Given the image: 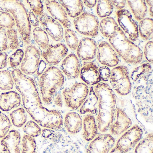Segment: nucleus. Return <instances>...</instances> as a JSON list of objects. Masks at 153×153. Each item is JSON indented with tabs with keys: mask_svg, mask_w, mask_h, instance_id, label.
I'll use <instances>...</instances> for the list:
<instances>
[{
	"mask_svg": "<svg viewBox=\"0 0 153 153\" xmlns=\"http://www.w3.org/2000/svg\"><path fill=\"white\" fill-rule=\"evenodd\" d=\"M94 90L98 99L97 127L102 133L110 130L117 108L116 97L111 87L105 83L97 85Z\"/></svg>",
	"mask_w": 153,
	"mask_h": 153,
	"instance_id": "nucleus-1",
	"label": "nucleus"
},
{
	"mask_svg": "<svg viewBox=\"0 0 153 153\" xmlns=\"http://www.w3.org/2000/svg\"><path fill=\"white\" fill-rule=\"evenodd\" d=\"M11 75L16 88L22 96L23 105L26 111L29 114L42 108L43 106L34 79L24 74L19 69H14Z\"/></svg>",
	"mask_w": 153,
	"mask_h": 153,
	"instance_id": "nucleus-2",
	"label": "nucleus"
},
{
	"mask_svg": "<svg viewBox=\"0 0 153 153\" xmlns=\"http://www.w3.org/2000/svg\"><path fill=\"white\" fill-rule=\"evenodd\" d=\"M109 40L114 51L127 63L136 65L142 61L143 54L141 49L128 38L120 27Z\"/></svg>",
	"mask_w": 153,
	"mask_h": 153,
	"instance_id": "nucleus-3",
	"label": "nucleus"
},
{
	"mask_svg": "<svg viewBox=\"0 0 153 153\" xmlns=\"http://www.w3.org/2000/svg\"><path fill=\"white\" fill-rule=\"evenodd\" d=\"M0 11L8 12L13 15L19 34L25 43H30L31 26L28 15L24 4L20 1H0Z\"/></svg>",
	"mask_w": 153,
	"mask_h": 153,
	"instance_id": "nucleus-4",
	"label": "nucleus"
},
{
	"mask_svg": "<svg viewBox=\"0 0 153 153\" xmlns=\"http://www.w3.org/2000/svg\"><path fill=\"white\" fill-rule=\"evenodd\" d=\"M64 81L62 72L56 67H49L43 72L40 76L39 86L45 103H51L54 95L64 85Z\"/></svg>",
	"mask_w": 153,
	"mask_h": 153,
	"instance_id": "nucleus-5",
	"label": "nucleus"
},
{
	"mask_svg": "<svg viewBox=\"0 0 153 153\" xmlns=\"http://www.w3.org/2000/svg\"><path fill=\"white\" fill-rule=\"evenodd\" d=\"M29 115L36 123L44 128L58 130L63 127V117L57 110H48L45 107Z\"/></svg>",
	"mask_w": 153,
	"mask_h": 153,
	"instance_id": "nucleus-6",
	"label": "nucleus"
},
{
	"mask_svg": "<svg viewBox=\"0 0 153 153\" xmlns=\"http://www.w3.org/2000/svg\"><path fill=\"white\" fill-rule=\"evenodd\" d=\"M87 85L83 83H77L71 87L67 88L62 92L66 105L76 110L81 107L89 93Z\"/></svg>",
	"mask_w": 153,
	"mask_h": 153,
	"instance_id": "nucleus-7",
	"label": "nucleus"
},
{
	"mask_svg": "<svg viewBox=\"0 0 153 153\" xmlns=\"http://www.w3.org/2000/svg\"><path fill=\"white\" fill-rule=\"evenodd\" d=\"M110 79L112 87L119 94L127 95L131 92L132 85L128 68L125 66L114 68L111 71Z\"/></svg>",
	"mask_w": 153,
	"mask_h": 153,
	"instance_id": "nucleus-8",
	"label": "nucleus"
},
{
	"mask_svg": "<svg viewBox=\"0 0 153 153\" xmlns=\"http://www.w3.org/2000/svg\"><path fill=\"white\" fill-rule=\"evenodd\" d=\"M76 30L81 34L90 37L98 35L99 23L94 15L84 12L73 20Z\"/></svg>",
	"mask_w": 153,
	"mask_h": 153,
	"instance_id": "nucleus-9",
	"label": "nucleus"
},
{
	"mask_svg": "<svg viewBox=\"0 0 153 153\" xmlns=\"http://www.w3.org/2000/svg\"><path fill=\"white\" fill-rule=\"evenodd\" d=\"M116 15L121 30L131 41L136 42L138 38V27L130 12L127 10L123 9L118 10Z\"/></svg>",
	"mask_w": 153,
	"mask_h": 153,
	"instance_id": "nucleus-10",
	"label": "nucleus"
},
{
	"mask_svg": "<svg viewBox=\"0 0 153 153\" xmlns=\"http://www.w3.org/2000/svg\"><path fill=\"white\" fill-rule=\"evenodd\" d=\"M143 133V130L140 127L134 125L122 135L117 141L115 147L125 153H128L140 141Z\"/></svg>",
	"mask_w": 153,
	"mask_h": 153,
	"instance_id": "nucleus-11",
	"label": "nucleus"
},
{
	"mask_svg": "<svg viewBox=\"0 0 153 153\" xmlns=\"http://www.w3.org/2000/svg\"><path fill=\"white\" fill-rule=\"evenodd\" d=\"M41 58V52L33 45L26 48L25 55L21 63V71L25 75H32L37 71Z\"/></svg>",
	"mask_w": 153,
	"mask_h": 153,
	"instance_id": "nucleus-12",
	"label": "nucleus"
},
{
	"mask_svg": "<svg viewBox=\"0 0 153 153\" xmlns=\"http://www.w3.org/2000/svg\"><path fill=\"white\" fill-rule=\"evenodd\" d=\"M39 22L46 33L56 42L61 41L63 38V28L58 21L45 13L39 16Z\"/></svg>",
	"mask_w": 153,
	"mask_h": 153,
	"instance_id": "nucleus-13",
	"label": "nucleus"
},
{
	"mask_svg": "<svg viewBox=\"0 0 153 153\" xmlns=\"http://www.w3.org/2000/svg\"><path fill=\"white\" fill-rule=\"evenodd\" d=\"M97 59L101 64L107 67H115L119 64V57L116 52L105 41L101 42L98 45Z\"/></svg>",
	"mask_w": 153,
	"mask_h": 153,
	"instance_id": "nucleus-14",
	"label": "nucleus"
},
{
	"mask_svg": "<svg viewBox=\"0 0 153 153\" xmlns=\"http://www.w3.org/2000/svg\"><path fill=\"white\" fill-rule=\"evenodd\" d=\"M115 142L114 138L110 134H100L91 141L87 153H108Z\"/></svg>",
	"mask_w": 153,
	"mask_h": 153,
	"instance_id": "nucleus-15",
	"label": "nucleus"
},
{
	"mask_svg": "<svg viewBox=\"0 0 153 153\" xmlns=\"http://www.w3.org/2000/svg\"><path fill=\"white\" fill-rule=\"evenodd\" d=\"M132 121L127 114L120 108L117 107L113 122L110 127L111 133L114 136H119L130 128Z\"/></svg>",
	"mask_w": 153,
	"mask_h": 153,
	"instance_id": "nucleus-16",
	"label": "nucleus"
},
{
	"mask_svg": "<svg viewBox=\"0 0 153 153\" xmlns=\"http://www.w3.org/2000/svg\"><path fill=\"white\" fill-rule=\"evenodd\" d=\"M68 50L63 44L50 45L42 53L44 59L50 65L54 66L59 64L66 57Z\"/></svg>",
	"mask_w": 153,
	"mask_h": 153,
	"instance_id": "nucleus-17",
	"label": "nucleus"
},
{
	"mask_svg": "<svg viewBox=\"0 0 153 153\" xmlns=\"http://www.w3.org/2000/svg\"><path fill=\"white\" fill-rule=\"evenodd\" d=\"M45 6L52 17L62 24L64 27L68 28L71 26V23L64 8L56 1H45Z\"/></svg>",
	"mask_w": 153,
	"mask_h": 153,
	"instance_id": "nucleus-18",
	"label": "nucleus"
},
{
	"mask_svg": "<svg viewBox=\"0 0 153 153\" xmlns=\"http://www.w3.org/2000/svg\"><path fill=\"white\" fill-rule=\"evenodd\" d=\"M97 44L94 40L85 37L80 40L77 49L78 56L83 61H90L95 57Z\"/></svg>",
	"mask_w": 153,
	"mask_h": 153,
	"instance_id": "nucleus-19",
	"label": "nucleus"
},
{
	"mask_svg": "<svg viewBox=\"0 0 153 153\" xmlns=\"http://www.w3.org/2000/svg\"><path fill=\"white\" fill-rule=\"evenodd\" d=\"M80 76L81 79L89 85H97L101 80L98 67L93 62H84L80 69Z\"/></svg>",
	"mask_w": 153,
	"mask_h": 153,
	"instance_id": "nucleus-20",
	"label": "nucleus"
},
{
	"mask_svg": "<svg viewBox=\"0 0 153 153\" xmlns=\"http://www.w3.org/2000/svg\"><path fill=\"white\" fill-rule=\"evenodd\" d=\"M20 141V133L16 130L10 131L1 141L2 151L4 153H21Z\"/></svg>",
	"mask_w": 153,
	"mask_h": 153,
	"instance_id": "nucleus-21",
	"label": "nucleus"
},
{
	"mask_svg": "<svg viewBox=\"0 0 153 153\" xmlns=\"http://www.w3.org/2000/svg\"><path fill=\"white\" fill-rule=\"evenodd\" d=\"M61 68L69 78L76 79L80 75V62L76 55L74 53L69 54L64 59Z\"/></svg>",
	"mask_w": 153,
	"mask_h": 153,
	"instance_id": "nucleus-22",
	"label": "nucleus"
},
{
	"mask_svg": "<svg viewBox=\"0 0 153 153\" xmlns=\"http://www.w3.org/2000/svg\"><path fill=\"white\" fill-rule=\"evenodd\" d=\"M21 97L17 92L10 91L0 95V109L9 111L21 104Z\"/></svg>",
	"mask_w": 153,
	"mask_h": 153,
	"instance_id": "nucleus-23",
	"label": "nucleus"
},
{
	"mask_svg": "<svg viewBox=\"0 0 153 153\" xmlns=\"http://www.w3.org/2000/svg\"><path fill=\"white\" fill-rule=\"evenodd\" d=\"M83 127L84 138L88 141L94 140L98 132L97 124L94 115L88 114L84 117Z\"/></svg>",
	"mask_w": 153,
	"mask_h": 153,
	"instance_id": "nucleus-24",
	"label": "nucleus"
},
{
	"mask_svg": "<svg viewBox=\"0 0 153 153\" xmlns=\"http://www.w3.org/2000/svg\"><path fill=\"white\" fill-rule=\"evenodd\" d=\"M64 123L67 130L71 134L79 133L83 127V121L81 116L77 113L74 112L66 114Z\"/></svg>",
	"mask_w": 153,
	"mask_h": 153,
	"instance_id": "nucleus-25",
	"label": "nucleus"
},
{
	"mask_svg": "<svg viewBox=\"0 0 153 153\" xmlns=\"http://www.w3.org/2000/svg\"><path fill=\"white\" fill-rule=\"evenodd\" d=\"M98 99L94 90V87L90 88L88 96L80 107V114H96L98 112Z\"/></svg>",
	"mask_w": 153,
	"mask_h": 153,
	"instance_id": "nucleus-26",
	"label": "nucleus"
},
{
	"mask_svg": "<svg viewBox=\"0 0 153 153\" xmlns=\"http://www.w3.org/2000/svg\"><path fill=\"white\" fill-rule=\"evenodd\" d=\"M59 4L66 9L68 15L71 18H76L81 15L84 9L82 1H59Z\"/></svg>",
	"mask_w": 153,
	"mask_h": 153,
	"instance_id": "nucleus-27",
	"label": "nucleus"
},
{
	"mask_svg": "<svg viewBox=\"0 0 153 153\" xmlns=\"http://www.w3.org/2000/svg\"><path fill=\"white\" fill-rule=\"evenodd\" d=\"M128 3L136 19L141 21L147 13V6L145 1H128Z\"/></svg>",
	"mask_w": 153,
	"mask_h": 153,
	"instance_id": "nucleus-28",
	"label": "nucleus"
},
{
	"mask_svg": "<svg viewBox=\"0 0 153 153\" xmlns=\"http://www.w3.org/2000/svg\"><path fill=\"white\" fill-rule=\"evenodd\" d=\"M119 27V25L114 19L108 17L101 21L99 28L103 36L109 38Z\"/></svg>",
	"mask_w": 153,
	"mask_h": 153,
	"instance_id": "nucleus-29",
	"label": "nucleus"
},
{
	"mask_svg": "<svg viewBox=\"0 0 153 153\" xmlns=\"http://www.w3.org/2000/svg\"><path fill=\"white\" fill-rule=\"evenodd\" d=\"M152 71L151 65L149 63H145L133 70L131 72V79L134 82L141 79L150 77L152 75Z\"/></svg>",
	"mask_w": 153,
	"mask_h": 153,
	"instance_id": "nucleus-30",
	"label": "nucleus"
},
{
	"mask_svg": "<svg viewBox=\"0 0 153 153\" xmlns=\"http://www.w3.org/2000/svg\"><path fill=\"white\" fill-rule=\"evenodd\" d=\"M153 19L149 18L144 19L140 22L139 30L141 38L145 41L149 40L153 33Z\"/></svg>",
	"mask_w": 153,
	"mask_h": 153,
	"instance_id": "nucleus-31",
	"label": "nucleus"
},
{
	"mask_svg": "<svg viewBox=\"0 0 153 153\" xmlns=\"http://www.w3.org/2000/svg\"><path fill=\"white\" fill-rule=\"evenodd\" d=\"M153 136L152 133L140 140L135 148L134 153H153Z\"/></svg>",
	"mask_w": 153,
	"mask_h": 153,
	"instance_id": "nucleus-32",
	"label": "nucleus"
},
{
	"mask_svg": "<svg viewBox=\"0 0 153 153\" xmlns=\"http://www.w3.org/2000/svg\"><path fill=\"white\" fill-rule=\"evenodd\" d=\"M33 35L36 42L43 50H46L49 47V39L47 33L40 27L33 29Z\"/></svg>",
	"mask_w": 153,
	"mask_h": 153,
	"instance_id": "nucleus-33",
	"label": "nucleus"
},
{
	"mask_svg": "<svg viewBox=\"0 0 153 153\" xmlns=\"http://www.w3.org/2000/svg\"><path fill=\"white\" fill-rule=\"evenodd\" d=\"M12 123L17 128H21L25 125L27 121V114L25 110L19 108L14 110L10 114Z\"/></svg>",
	"mask_w": 153,
	"mask_h": 153,
	"instance_id": "nucleus-34",
	"label": "nucleus"
},
{
	"mask_svg": "<svg viewBox=\"0 0 153 153\" xmlns=\"http://www.w3.org/2000/svg\"><path fill=\"white\" fill-rule=\"evenodd\" d=\"M113 10V5L111 1L100 0L97 1V12L100 18L108 17Z\"/></svg>",
	"mask_w": 153,
	"mask_h": 153,
	"instance_id": "nucleus-35",
	"label": "nucleus"
},
{
	"mask_svg": "<svg viewBox=\"0 0 153 153\" xmlns=\"http://www.w3.org/2000/svg\"><path fill=\"white\" fill-rule=\"evenodd\" d=\"M14 82L10 72L9 71H0V89L4 91L13 89Z\"/></svg>",
	"mask_w": 153,
	"mask_h": 153,
	"instance_id": "nucleus-36",
	"label": "nucleus"
},
{
	"mask_svg": "<svg viewBox=\"0 0 153 153\" xmlns=\"http://www.w3.org/2000/svg\"><path fill=\"white\" fill-rule=\"evenodd\" d=\"M37 145L34 137L24 135L22 139L21 153H36Z\"/></svg>",
	"mask_w": 153,
	"mask_h": 153,
	"instance_id": "nucleus-37",
	"label": "nucleus"
},
{
	"mask_svg": "<svg viewBox=\"0 0 153 153\" xmlns=\"http://www.w3.org/2000/svg\"><path fill=\"white\" fill-rule=\"evenodd\" d=\"M23 130L26 135L33 137H38L42 133L41 128L36 122L30 120L24 125Z\"/></svg>",
	"mask_w": 153,
	"mask_h": 153,
	"instance_id": "nucleus-38",
	"label": "nucleus"
},
{
	"mask_svg": "<svg viewBox=\"0 0 153 153\" xmlns=\"http://www.w3.org/2000/svg\"><path fill=\"white\" fill-rule=\"evenodd\" d=\"M11 122L9 118L5 114L0 111V138H4L9 131L11 127Z\"/></svg>",
	"mask_w": 153,
	"mask_h": 153,
	"instance_id": "nucleus-39",
	"label": "nucleus"
},
{
	"mask_svg": "<svg viewBox=\"0 0 153 153\" xmlns=\"http://www.w3.org/2000/svg\"><path fill=\"white\" fill-rule=\"evenodd\" d=\"M66 42L68 47L72 51H76L79 44V40L75 32L71 29L67 28L65 31Z\"/></svg>",
	"mask_w": 153,
	"mask_h": 153,
	"instance_id": "nucleus-40",
	"label": "nucleus"
},
{
	"mask_svg": "<svg viewBox=\"0 0 153 153\" xmlns=\"http://www.w3.org/2000/svg\"><path fill=\"white\" fill-rule=\"evenodd\" d=\"M15 21L11 14L5 11H0V27L7 29L13 28Z\"/></svg>",
	"mask_w": 153,
	"mask_h": 153,
	"instance_id": "nucleus-41",
	"label": "nucleus"
},
{
	"mask_svg": "<svg viewBox=\"0 0 153 153\" xmlns=\"http://www.w3.org/2000/svg\"><path fill=\"white\" fill-rule=\"evenodd\" d=\"M25 56V53L22 49H18L10 57V65L12 68H16L21 63Z\"/></svg>",
	"mask_w": 153,
	"mask_h": 153,
	"instance_id": "nucleus-42",
	"label": "nucleus"
},
{
	"mask_svg": "<svg viewBox=\"0 0 153 153\" xmlns=\"http://www.w3.org/2000/svg\"><path fill=\"white\" fill-rule=\"evenodd\" d=\"M9 49V42L7 28L0 27V52Z\"/></svg>",
	"mask_w": 153,
	"mask_h": 153,
	"instance_id": "nucleus-43",
	"label": "nucleus"
},
{
	"mask_svg": "<svg viewBox=\"0 0 153 153\" xmlns=\"http://www.w3.org/2000/svg\"><path fill=\"white\" fill-rule=\"evenodd\" d=\"M9 42V49L14 50L17 49L19 46L17 33L13 28L7 29Z\"/></svg>",
	"mask_w": 153,
	"mask_h": 153,
	"instance_id": "nucleus-44",
	"label": "nucleus"
},
{
	"mask_svg": "<svg viewBox=\"0 0 153 153\" xmlns=\"http://www.w3.org/2000/svg\"><path fill=\"white\" fill-rule=\"evenodd\" d=\"M27 2L29 4L34 14L39 16H40L43 14V4L41 1L29 0L27 1Z\"/></svg>",
	"mask_w": 153,
	"mask_h": 153,
	"instance_id": "nucleus-45",
	"label": "nucleus"
},
{
	"mask_svg": "<svg viewBox=\"0 0 153 153\" xmlns=\"http://www.w3.org/2000/svg\"><path fill=\"white\" fill-rule=\"evenodd\" d=\"M153 42L149 41L147 43L144 49V54L146 59L150 63H153Z\"/></svg>",
	"mask_w": 153,
	"mask_h": 153,
	"instance_id": "nucleus-46",
	"label": "nucleus"
},
{
	"mask_svg": "<svg viewBox=\"0 0 153 153\" xmlns=\"http://www.w3.org/2000/svg\"><path fill=\"white\" fill-rule=\"evenodd\" d=\"M99 75L101 79L103 81H108L110 79L111 75V71L108 67L106 66H102L99 69Z\"/></svg>",
	"mask_w": 153,
	"mask_h": 153,
	"instance_id": "nucleus-47",
	"label": "nucleus"
},
{
	"mask_svg": "<svg viewBox=\"0 0 153 153\" xmlns=\"http://www.w3.org/2000/svg\"><path fill=\"white\" fill-rule=\"evenodd\" d=\"M7 64V54L6 53L0 52V69L6 68Z\"/></svg>",
	"mask_w": 153,
	"mask_h": 153,
	"instance_id": "nucleus-48",
	"label": "nucleus"
},
{
	"mask_svg": "<svg viewBox=\"0 0 153 153\" xmlns=\"http://www.w3.org/2000/svg\"><path fill=\"white\" fill-rule=\"evenodd\" d=\"M28 19L30 24L33 26L37 27L39 25V20L33 12H30L28 15Z\"/></svg>",
	"mask_w": 153,
	"mask_h": 153,
	"instance_id": "nucleus-49",
	"label": "nucleus"
},
{
	"mask_svg": "<svg viewBox=\"0 0 153 153\" xmlns=\"http://www.w3.org/2000/svg\"><path fill=\"white\" fill-rule=\"evenodd\" d=\"M53 101L54 103L59 107H62L63 105L62 102V97L60 93H57L56 94L54 95Z\"/></svg>",
	"mask_w": 153,
	"mask_h": 153,
	"instance_id": "nucleus-50",
	"label": "nucleus"
},
{
	"mask_svg": "<svg viewBox=\"0 0 153 153\" xmlns=\"http://www.w3.org/2000/svg\"><path fill=\"white\" fill-rule=\"evenodd\" d=\"M113 5L119 10L123 9L126 5V1H111Z\"/></svg>",
	"mask_w": 153,
	"mask_h": 153,
	"instance_id": "nucleus-51",
	"label": "nucleus"
},
{
	"mask_svg": "<svg viewBox=\"0 0 153 153\" xmlns=\"http://www.w3.org/2000/svg\"><path fill=\"white\" fill-rule=\"evenodd\" d=\"M46 67V64L44 61L42 60L39 63V66H38V69H37V73L38 75H41L42 74L43 71L44 70L45 68Z\"/></svg>",
	"mask_w": 153,
	"mask_h": 153,
	"instance_id": "nucleus-52",
	"label": "nucleus"
},
{
	"mask_svg": "<svg viewBox=\"0 0 153 153\" xmlns=\"http://www.w3.org/2000/svg\"><path fill=\"white\" fill-rule=\"evenodd\" d=\"M97 1L96 0H93V1H84V3L85 5L87 7L91 8L94 7L96 6Z\"/></svg>",
	"mask_w": 153,
	"mask_h": 153,
	"instance_id": "nucleus-53",
	"label": "nucleus"
},
{
	"mask_svg": "<svg viewBox=\"0 0 153 153\" xmlns=\"http://www.w3.org/2000/svg\"><path fill=\"white\" fill-rule=\"evenodd\" d=\"M53 133H54V131H53L51 130L47 129L43 130L42 131L43 136L45 138L50 137Z\"/></svg>",
	"mask_w": 153,
	"mask_h": 153,
	"instance_id": "nucleus-54",
	"label": "nucleus"
},
{
	"mask_svg": "<svg viewBox=\"0 0 153 153\" xmlns=\"http://www.w3.org/2000/svg\"><path fill=\"white\" fill-rule=\"evenodd\" d=\"M153 1H145L149 7V14L151 17H153Z\"/></svg>",
	"mask_w": 153,
	"mask_h": 153,
	"instance_id": "nucleus-55",
	"label": "nucleus"
},
{
	"mask_svg": "<svg viewBox=\"0 0 153 153\" xmlns=\"http://www.w3.org/2000/svg\"><path fill=\"white\" fill-rule=\"evenodd\" d=\"M110 153H125V152H123L122 150L118 148L114 147L110 151Z\"/></svg>",
	"mask_w": 153,
	"mask_h": 153,
	"instance_id": "nucleus-56",
	"label": "nucleus"
}]
</instances>
